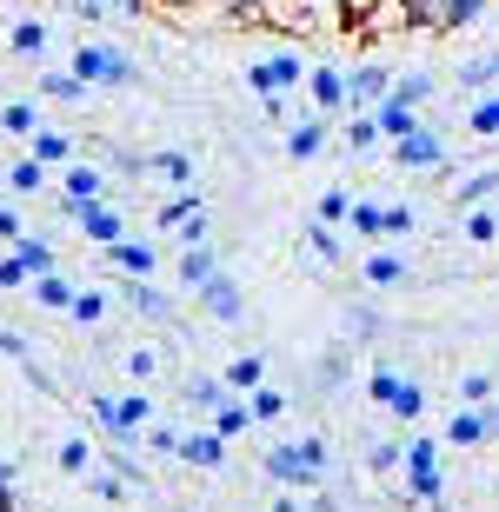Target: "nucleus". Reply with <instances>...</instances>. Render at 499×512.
I'll return each instance as SVG.
<instances>
[{"mask_svg":"<svg viewBox=\"0 0 499 512\" xmlns=\"http://www.w3.org/2000/svg\"><path fill=\"white\" fill-rule=\"evenodd\" d=\"M74 74L87 80V87H94V80H100V87H134L140 67L127 54H114V47H80V54H74Z\"/></svg>","mask_w":499,"mask_h":512,"instance_id":"nucleus-1","label":"nucleus"},{"mask_svg":"<svg viewBox=\"0 0 499 512\" xmlns=\"http://www.w3.org/2000/svg\"><path fill=\"white\" fill-rule=\"evenodd\" d=\"M373 399H380L386 413H400V419H413V413L426 406V393H420V386H413V380H400V373H386V366L373 373Z\"/></svg>","mask_w":499,"mask_h":512,"instance_id":"nucleus-2","label":"nucleus"},{"mask_svg":"<svg viewBox=\"0 0 499 512\" xmlns=\"http://www.w3.org/2000/svg\"><path fill=\"white\" fill-rule=\"evenodd\" d=\"M193 300H200V306H207V313H213V320H240V313H247V300H240V286H233L227 280V273H213V280L207 286H193Z\"/></svg>","mask_w":499,"mask_h":512,"instance_id":"nucleus-3","label":"nucleus"},{"mask_svg":"<svg viewBox=\"0 0 499 512\" xmlns=\"http://www.w3.org/2000/svg\"><path fill=\"white\" fill-rule=\"evenodd\" d=\"M393 160H400V167H440L446 147H440V133L413 127V133H400V140H393Z\"/></svg>","mask_w":499,"mask_h":512,"instance_id":"nucleus-4","label":"nucleus"},{"mask_svg":"<svg viewBox=\"0 0 499 512\" xmlns=\"http://www.w3.org/2000/svg\"><path fill=\"white\" fill-rule=\"evenodd\" d=\"M67 213L87 227V240H94V247H114V240H120V220L100 207V200H67Z\"/></svg>","mask_w":499,"mask_h":512,"instance_id":"nucleus-5","label":"nucleus"},{"mask_svg":"<svg viewBox=\"0 0 499 512\" xmlns=\"http://www.w3.org/2000/svg\"><path fill=\"white\" fill-rule=\"evenodd\" d=\"M247 80L260 87V94H280V87H300V60H293V54H273V60H260V67H247Z\"/></svg>","mask_w":499,"mask_h":512,"instance_id":"nucleus-6","label":"nucleus"},{"mask_svg":"<svg viewBox=\"0 0 499 512\" xmlns=\"http://www.w3.org/2000/svg\"><path fill=\"white\" fill-rule=\"evenodd\" d=\"M267 473L280 479V486H313V466L300 459V446H273V453H267Z\"/></svg>","mask_w":499,"mask_h":512,"instance_id":"nucleus-7","label":"nucleus"},{"mask_svg":"<svg viewBox=\"0 0 499 512\" xmlns=\"http://www.w3.org/2000/svg\"><path fill=\"white\" fill-rule=\"evenodd\" d=\"M173 453L187 459V466H220V459H227V439L220 433H193V439H180Z\"/></svg>","mask_w":499,"mask_h":512,"instance_id":"nucleus-8","label":"nucleus"},{"mask_svg":"<svg viewBox=\"0 0 499 512\" xmlns=\"http://www.w3.org/2000/svg\"><path fill=\"white\" fill-rule=\"evenodd\" d=\"M313 100H320V107H327V114H340V107H346V74H340V67H313Z\"/></svg>","mask_w":499,"mask_h":512,"instance_id":"nucleus-9","label":"nucleus"},{"mask_svg":"<svg viewBox=\"0 0 499 512\" xmlns=\"http://www.w3.org/2000/svg\"><path fill=\"white\" fill-rule=\"evenodd\" d=\"M247 426H253V406H247V399H220V406H213V433H220V439L247 433Z\"/></svg>","mask_w":499,"mask_h":512,"instance_id":"nucleus-10","label":"nucleus"},{"mask_svg":"<svg viewBox=\"0 0 499 512\" xmlns=\"http://www.w3.org/2000/svg\"><path fill=\"white\" fill-rule=\"evenodd\" d=\"M127 300H134V313H140V320H173V300H167V293H160V286H127Z\"/></svg>","mask_w":499,"mask_h":512,"instance_id":"nucleus-11","label":"nucleus"},{"mask_svg":"<svg viewBox=\"0 0 499 512\" xmlns=\"http://www.w3.org/2000/svg\"><path fill=\"white\" fill-rule=\"evenodd\" d=\"M400 27H413V34H440V0H400Z\"/></svg>","mask_w":499,"mask_h":512,"instance_id":"nucleus-12","label":"nucleus"},{"mask_svg":"<svg viewBox=\"0 0 499 512\" xmlns=\"http://www.w3.org/2000/svg\"><path fill=\"white\" fill-rule=\"evenodd\" d=\"M213 273H220V266H213V253H207V240H200V247H187V260H180V286H207Z\"/></svg>","mask_w":499,"mask_h":512,"instance_id":"nucleus-13","label":"nucleus"},{"mask_svg":"<svg viewBox=\"0 0 499 512\" xmlns=\"http://www.w3.org/2000/svg\"><path fill=\"white\" fill-rule=\"evenodd\" d=\"M320 147H327V120H307V127L287 133V153H293V160H313Z\"/></svg>","mask_w":499,"mask_h":512,"instance_id":"nucleus-14","label":"nucleus"},{"mask_svg":"<svg viewBox=\"0 0 499 512\" xmlns=\"http://www.w3.org/2000/svg\"><path fill=\"white\" fill-rule=\"evenodd\" d=\"M7 187H14V193H40V187H47V160H34V153L14 160V167H7Z\"/></svg>","mask_w":499,"mask_h":512,"instance_id":"nucleus-15","label":"nucleus"},{"mask_svg":"<svg viewBox=\"0 0 499 512\" xmlns=\"http://www.w3.org/2000/svg\"><path fill=\"white\" fill-rule=\"evenodd\" d=\"M493 80H499V54H480V60H466V67H460V87H466V94H486Z\"/></svg>","mask_w":499,"mask_h":512,"instance_id":"nucleus-16","label":"nucleus"},{"mask_svg":"<svg viewBox=\"0 0 499 512\" xmlns=\"http://www.w3.org/2000/svg\"><path fill=\"white\" fill-rule=\"evenodd\" d=\"M114 266H127V273H134V280H147V273H154V247H134V240H114Z\"/></svg>","mask_w":499,"mask_h":512,"instance_id":"nucleus-17","label":"nucleus"},{"mask_svg":"<svg viewBox=\"0 0 499 512\" xmlns=\"http://www.w3.org/2000/svg\"><path fill=\"white\" fill-rule=\"evenodd\" d=\"M140 173H167V180H193L187 153H140Z\"/></svg>","mask_w":499,"mask_h":512,"instance_id":"nucleus-18","label":"nucleus"},{"mask_svg":"<svg viewBox=\"0 0 499 512\" xmlns=\"http://www.w3.org/2000/svg\"><path fill=\"white\" fill-rule=\"evenodd\" d=\"M260 373H267V360H260V353H240V360H233L220 380H227L233 393H247V386H260Z\"/></svg>","mask_w":499,"mask_h":512,"instance_id":"nucleus-19","label":"nucleus"},{"mask_svg":"<svg viewBox=\"0 0 499 512\" xmlns=\"http://www.w3.org/2000/svg\"><path fill=\"white\" fill-rule=\"evenodd\" d=\"M373 127H380V133H393V140H400V133H413V127H420V120H413V107H406V100H393V94H386V107H380V120H373Z\"/></svg>","mask_w":499,"mask_h":512,"instance_id":"nucleus-20","label":"nucleus"},{"mask_svg":"<svg viewBox=\"0 0 499 512\" xmlns=\"http://www.w3.org/2000/svg\"><path fill=\"white\" fill-rule=\"evenodd\" d=\"M100 187H107V180H100V167H87V160H80V167H67V200H100Z\"/></svg>","mask_w":499,"mask_h":512,"instance_id":"nucleus-21","label":"nucleus"},{"mask_svg":"<svg viewBox=\"0 0 499 512\" xmlns=\"http://www.w3.org/2000/svg\"><path fill=\"white\" fill-rule=\"evenodd\" d=\"M20 266H27V273H54V247H47V240H27V233H20V253H14Z\"/></svg>","mask_w":499,"mask_h":512,"instance_id":"nucleus-22","label":"nucleus"},{"mask_svg":"<svg viewBox=\"0 0 499 512\" xmlns=\"http://www.w3.org/2000/svg\"><path fill=\"white\" fill-rule=\"evenodd\" d=\"M486 14V0H440V27H473Z\"/></svg>","mask_w":499,"mask_h":512,"instance_id":"nucleus-23","label":"nucleus"},{"mask_svg":"<svg viewBox=\"0 0 499 512\" xmlns=\"http://www.w3.org/2000/svg\"><path fill=\"white\" fill-rule=\"evenodd\" d=\"M14 54H27V60L47 54V27H40V20H20L14 27Z\"/></svg>","mask_w":499,"mask_h":512,"instance_id":"nucleus-24","label":"nucleus"},{"mask_svg":"<svg viewBox=\"0 0 499 512\" xmlns=\"http://www.w3.org/2000/svg\"><path fill=\"white\" fill-rule=\"evenodd\" d=\"M34 127H40V114L27 100H7V107H0V133H34Z\"/></svg>","mask_w":499,"mask_h":512,"instance_id":"nucleus-25","label":"nucleus"},{"mask_svg":"<svg viewBox=\"0 0 499 512\" xmlns=\"http://www.w3.org/2000/svg\"><path fill=\"white\" fill-rule=\"evenodd\" d=\"M366 280H373V286H400V280H406V260H393V253H373V260H366Z\"/></svg>","mask_w":499,"mask_h":512,"instance_id":"nucleus-26","label":"nucleus"},{"mask_svg":"<svg viewBox=\"0 0 499 512\" xmlns=\"http://www.w3.org/2000/svg\"><path fill=\"white\" fill-rule=\"evenodd\" d=\"M313 380H320V393H333V386L346 380V346H333V353H320V366H313Z\"/></svg>","mask_w":499,"mask_h":512,"instance_id":"nucleus-27","label":"nucleus"},{"mask_svg":"<svg viewBox=\"0 0 499 512\" xmlns=\"http://www.w3.org/2000/svg\"><path fill=\"white\" fill-rule=\"evenodd\" d=\"M40 94H47V100H87V80H80V74H47V80H40Z\"/></svg>","mask_w":499,"mask_h":512,"instance_id":"nucleus-28","label":"nucleus"},{"mask_svg":"<svg viewBox=\"0 0 499 512\" xmlns=\"http://www.w3.org/2000/svg\"><path fill=\"white\" fill-rule=\"evenodd\" d=\"M446 439H453V446H480V439H486V419L480 413H453V433H446Z\"/></svg>","mask_w":499,"mask_h":512,"instance_id":"nucleus-29","label":"nucleus"},{"mask_svg":"<svg viewBox=\"0 0 499 512\" xmlns=\"http://www.w3.org/2000/svg\"><path fill=\"white\" fill-rule=\"evenodd\" d=\"M227 393H233L227 380H193V386H187V406H207V413H213V406H220Z\"/></svg>","mask_w":499,"mask_h":512,"instance_id":"nucleus-30","label":"nucleus"},{"mask_svg":"<svg viewBox=\"0 0 499 512\" xmlns=\"http://www.w3.org/2000/svg\"><path fill=\"white\" fill-rule=\"evenodd\" d=\"M67 153H74V147H67V133H54V127L34 133V160H67Z\"/></svg>","mask_w":499,"mask_h":512,"instance_id":"nucleus-31","label":"nucleus"},{"mask_svg":"<svg viewBox=\"0 0 499 512\" xmlns=\"http://www.w3.org/2000/svg\"><path fill=\"white\" fill-rule=\"evenodd\" d=\"M406 486L420 499H440V466H406Z\"/></svg>","mask_w":499,"mask_h":512,"instance_id":"nucleus-32","label":"nucleus"},{"mask_svg":"<svg viewBox=\"0 0 499 512\" xmlns=\"http://www.w3.org/2000/svg\"><path fill=\"white\" fill-rule=\"evenodd\" d=\"M353 94H360V100H380L386 94V67H360V74H353Z\"/></svg>","mask_w":499,"mask_h":512,"instance_id":"nucleus-33","label":"nucleus"},{"mask_svg":"<svg viewBox=\"0 0 499 512\" xmlns=\"http://www.w3.org/2000/svg\"><path fill=\"white\" fill-rule=\"evenodd\" d=\"M493 233H499V220H493V213H480V207L466 213V240H473V247H486Z\"/></svg>","mask_w":499,"mask_h":512,"instance_id":"nucleus-34","label":"nucleus"},{"mask_svg":"<svg viewBox=\"0 0 499 512\" xmlns=\"http://www.w3.org/2000/svg\"><path fill=\"white\" fill-rule=\"evenodd\" d=\"M386 94H393V100H406V107H420V100L433 94V80H426V74H413V80H400V87H386Z\"/></svg>","mask_w":499,"mask_h":512,"instance_id":"nucleus-35","label":"nucleus"},{"mask_svg":"<svg viewBox=\"0 0 499 512\" xmlns=\"http://www.w3.org/2000/svg\"><path fill=\"white\" fill-rule=\"evenodd\" d=\"M307 240H313V253H320V260H340V240H333V227H327V220H313V227H307Z\"/></svg>","mask_w":499,"mask_h":512,"instance_id":"nucleus-36","label":"nucleus"},{"mask_svg":"<svg viewBox=\"0 0 499 512\" xmlns=\"http://www.w3.org/2000/svg\"><path fill=\"white\" fill-rule=\"evenodd\" d=\"M67 313L87 326V320H100V313H107V300H100V293H74V300H67Z\"/></svg>","mask_w":499,"mask_h":512,"instance_id":"nucleus-37","label":"nucleus"},{"mask_svg":"<svg viewBox=\"0 0 499 512\" xmlns=\"http://www.w3.org/2000/svg\"><path fill=\"white\" fill-rule=\"evenodd\" d=\"M346 333L373 340V333H380V313H373V306H353V313H346Z\"/></svg>","mask_w":499,"mask_h":512,"instance_id":"nucleus-38","label":"nucleus"},{"mask_svg":"<svg viewBox=\"0 0 499 512\" xmlns=\"http://www.w3.org/2000/svg\"><path fill=\"white\" fill-rule=\"evenodd\" d=\"M187 213H200V200H167V207H160V227H187Z\"/></svg>","mask_w":499,"mask_h":512,"instance_id":"nucleus-39","label":"nucleus"},{"mask_svg":"<svg viewBox=\"0 0 499 512\" xmlns=\"http://www.w3.org/2000/svg\"><path fill=\"white\" fill-rule=\"evenodd\" d=\"M34 293H40V306H67V300H74V293H67V280H54V273H40Z\"/></svg>","mask_w":499,"mask_h":512,"instance_id":"nucleus-40","label":"nucleus"},{"mask_svg":"<svg viewBox=\"0 0 499 512\" xmlns=\"http://www.w3.org/2000/svg\"><path fill=\"white\" fill-rule=\"evenodd\" d=\"M493 187H499V173H480V180H466V187H460V207H480Z\"/></svg>","mask_w":499,"mask_h":512,"instance_id":"nucleus-41","label":"nucleus"},{"mask_svg":"<svg viewBox=\"0 0 499 512\" xmlns=\"http://www.w3.org/2000/svg\"><path fill=\"white\" fill-rule=\"evenodd\" d=\"M360 233H386V207H346Z\"/></svg>","mask_w":499,"mask_h":512,"instance_id":"nucleus-42","label":"nucleus"},{"mask_svg":"<svg viewBox=\"0 0 499 512\" xmlns=\"http://www.w3.org/2000/svg\"><path fill=\"white\" fill-rule=\"evenodd\" d=\"M227 14L247 20V27H260V20H267V0H227Z\"/></svg>","mask_w":499,"mask_h":512,"instance_id":"nucleus-43","label":"nucleus"},{"mask_svg":"<svg viewBox=\"0 0 499 512\" xmlns=\"http://www.w3.org/2000/svg\"><path fill=\"white\" fill-rule=\"evenodd\" d=\"M473 133H499V94L473 107Z\"/></svg>","mask_w":499,"mask_h":512,"instance_id":"nucleus-44","label":"nucleus"},{"mask_svg":"<svg viewBox=\"0 0 499 512\" xmlns=\"http://www.w3.org/2000/svg\"><path fill=\"white\" fill-rule=\"evenodd\" d=\"M60 466H67V473H87V439H67V446H60Z\"/></svg>","mask_w":499,"mask_h":512,"instance_id":"nucleus-45","label":"nucleus"},{"mask_svg":"<svg viewBox=\"0 0 499 512\" xmlns=\"http://www.w3.org/2000/svg\"><path fill=\"white\" fill-rule=\"evenodd\" d=\"M0 353H7V360H20V366H34V353H27V340H20V333H7V326H0Z\"/></svg>","mask_w":499,"mask_h":512,"instance_id":"nucleus-46","label":"nucleus"},{"mask_svg":"<svg viewBox=\"0 0 499 512\" xmlns=\"http://www.w3.org/2000/svg\"><path fill=\"white\" fill-rule=\"evenodd\" d=\"M287 413V393H260L253 399V419H280Z\"/></svg>","mask_w":499,"mask_h":512,"instance_id":"nucleus-47","label":"nucleus"},{"mask_svg":"<svg viewBox=\"0 0 499 512\" xmlns=\"http://www.w3.org/2000/svg\"><path fill=\"white\" fill-rule=\"evenodd\" d=\"M346 207H353V200H346V193H340V187H333V193H327V200H320V220H327V227H333V220H346Z\"/></svg>","mask_w":499,"mask_h":512,"instance_id":"nucleus-48","label":"nucleus"},{"mask_svg":"<svg viewBox=\"0 0 499 512\" xmlns=\"http://www.w3.org/2000/svg\"><path fill=\"white\" fill-rule=\"evenodd\" d=\"M140 7H167V14H193L200 0H127V14H140Z\"/></svg>","mask_w":499,"mask_h":512,"instance_id":"nucleus-49","label":"nucleus"},{"mask_svg":"<svg viewBox=\"0 0 499 512\" xmlns=\"http://www.w3.org/2000/svg\"><path fill=\"white\" fill-rule=\"evenodd\" d=\"M486 393H493V380H486V373H466V380H460V399H473V406H480Z\"/></svg>","mask_w":499,"mask_h":512,"instance_id":"nucleus-50","label":"nucleus"},{"mask_svg":"<svg viewBox=\"0 0 499 512\" xmlns=\"http://www.w3.org/2000/svg\"><path fill=\"white\" fill-rule=\"evenodd\" d=\"M433 459H440L433 439H413V446H406V466H433Z\"/></svg>","mask_w":499,"mask_h":512,"instance_id":"nucleus-51","label":"nucleus"},{"mask_svg":"<svg viewBox=\"0 0 499 512\" xmlns=\"http://www.w3.org/2000/svg\"><path fill=\"white\" fill-rule=\"evenodd\" d=\"M0 512H20V493H14V473L0 466Z\"/></svg>","mask_w":499,"mask_h":512,"instance_id":"nucleus-52","label":"nucleus"},{"mask_svg":"<svg viewBox=\"0 0 499 512\" xmlns=\"http://www.w3.org/2000/svg\"><path fill=\"white\" fill-rule=\"evenodd\" d=\"M127 373H134V380H147V373H154V353H147V346H140V353H127Z\"/></svg>","mask_w":499,"mask_h":512,"instance_id":"nucleus-53","label":"nucleus"},{"mask_svg":"<svg viewBox=\"0 0 499 512\" xmlns=\"http://www.w3.org/2000/svg\"><path fill=\"white\" fill-rule=\"evenodd\" d=\"M346 133H353V147H373V140H380V127H373V120H353Z\"/></svg>","mask_w":499,"mask_h":512,"instance_id":"nucleus-54","label":"nucleus"},{"mask_svg":"<svg viewBox=\"0 0 499 512\" xmlns=\"http://www.w3.org/2000/svg\"><path fill=\"white\" fill-rule=\"evenodd\" d=\"M386 233H413V213H406V207H386Z\"/></svg>","mask_w":499,"mask_h":512,"instance_id":"nucleus-55","label":"nucleus"},{"mask_svg":"<svg viewBox=\"0 0 499 512\" xmlns=\"http://www.w3.org/2000/svg\"><path fill=\"white\" fill-rule=\"evenodd\" d=\"M20 280H27V266H20V260H0V286H20Z\"/></svg>","mask_w":499,"mask_h":512,"instance_id":"nucleus-56","label":"nucleus"},{"mask_svg":"<svg viewBox=\"0 0 499 512\" xmlns=\"http://www.w3.org/2000/svg\"><path fill=\"white\" fill-rule=\"evenodd\" d=\"M0 240H20V220H14L7 207H0Z\"/></svg>","mask_w":499,"mask_h":512,"instance_id":"nucleus-57","label":"nucleus"},{"mask_svg":"<svg viewBox=\"0 0 499 512\" xmlns=\"http://www.w3.org/2000/svg\"><path fill=\"white\" fill-rule=\"evenodd\" d=\"M486 426H493V433H499V413H493V419H486Z\"/></svg>","mask_w":499,"mask_h":512,"instance_id":"nucleus-58","label":"nucleus"}]
</instances>
